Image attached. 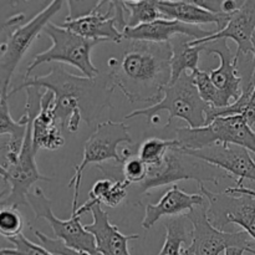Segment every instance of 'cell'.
<instances>
[{"label":"cell","mask_w":255,"mask_h":255,"mask_svg":"<svg viewBox=\"0 0 255 255\" xmlns=\"http://www.w3.org/2000/svg\"><path fill=\"white\" fill-rule=\"evenodd\" d=\"M9 242L14 244V249H1L0 255H55L42 246L32 243L22 233L14 238H10Z\"/></svg>","instance_id":"f1b7e54d"},{"label":"cell","mask_w":255,"mask_h":255,"mask_svg":"<svg viewBox=\"0 0 255 255\" xmlns=\"http://www.w3.org/2000/svg\"><path fill=\"white\" fill-rule=\"evenodd\" d=\"M127 9V27H137L164 19L156 4V0H124Z\"/></svg>","instance_id":"cb8c5ba5"},{"label":"cell","mask_w":255,"mask_h":255,"mask_svg":"<svg viewBox=\"0 0 255 255\" xmlns=\"http://www.w3.org/2000/svg\"><path fill=\"white\" fill-rule=\"evenodd\" d=\"M54 104L55 95L49 90H44L41 110L32 122V143L36 153L40 149L55 151L65 144L62 131L55 116Z\"/></svg>","instance_id":"44dd1931"},{"label":"cell","mask_w":255,"mask_h":255,"mask_svg":"<svg viewBox=\"0 0 255 255\" xmlns=\"http://www.w3.org/2000/svg\"><path fill=\"white\" fill-rule=\"evenodd\" d=\"M189 223L186 216L172 217L164 221L166 239L158 255H183L184 248L191 246L192 232H189Z\"/></svg>","instance_id":"603a6c76"},{"label":"cell","mask_w":255,"mask_h":255,"mask_svg":"<svg viewBox=\"0 0 255 255\" xmlns=\"http://www.w3.org/2000/svg\"><path fill=\"white\" fill-rule=\"evenodd\" d=\"M42 32L51 39V46L34 57L31 64L26 67L25 79L30 77V72L41 64L55 61L72 65L81 71L84 76L90 79H94L101 74L91 60L92 49L101 41L85 39L65 29L61 25L59 26L52 22L47 24Z\"/></svg>","instance_id":"52a82bcc"},{"label":"cell","mask_w":255,"mask_h":255,"mask_svg":"<svg viewBox=\"0 0 255 255\" xmlns=\"http://www.w3.org/2000/svg\"><path fill=\"white\" fill-rule=\"evenodd\" d=\"M7 99V96H0V136H7L14 141L24 142L29 125V115L25 112L19 121H14L10 116Z\"/></svg>","instance_id":"484cf974"},{"label":"cell","mask_w":255,"mask_h":255,"mask_svg":"<svg viewBox=\"0 0 255 255\" xmlns=\"http://www.w3.org/2000/svg\"><path fill=\"white\" fill-rule=\"evenodd\" d=\"M156 4L164 19L178 20L184 24L196 26L203 24H216L217 31L223 30L233 15L209 11L199 6L194 0H156Z\"/></svg>","instance_id":"ffe728a7"},{"label":"cell","mask_w":255,"mask_h":255,"mask_svg":"<svg viewBox=\"0 0 255 255\" xmlns=\"http://www.w3.org/2000/svg\"><path fill=\"white\" fill-rule=\"evenodd\" d=\"M29 87L49 90L55 95L54 112L61 131L76 133L80 122L87 125L96 121L107 107H112L111 97L115 89L109 74L90 79L67 71L64 66H52L51 71L42 76L26 77L17 87L9 92V97Z\"/></svg>","instance_id":"6da1fadb"},{"label":"cell","mask_w":255,"mask_h":255,"mask_svg":"<svg viewBox=\"0 0 255 255\" xmlns=\"http://www.w3.org/2000/svg\"><path fill=\"white\" fill-rule=\"evenodd\" d=\"M207 204V198L198 193H187L173 184L172 188L166 191L158 203H148L144 209V218L142 219L141 226L144 231H149L157 222L163 217H179L186 216L193 211L196 207Z\"/></svg>","instance_id":"ac0fdd59"},{"label":"cell","mask_w":255,"mask_h":255,"mask_svg":"<svg viewBox=\"0 0 255 255\" xmlns=\"http://www.w3.org/2000/svg\"><path fill=\"white\" fill-rule=\"evenodd\" d=\"M232 178L228 173H224L221 168L193 156L184 153L179 148L169 149L163 161L154 167H148L147 178L142 183L137 184V198L148 193V191L158 187L174 184L179 181H193L198 184L211 182L218 186L222 178Z\"/></svg>","instance_id":"5b68a950"},{"label":"cell","mask_w":255,"mask_h":255,"mask_svg":"<svg viewBox=\"0 0 255 255\" xmlns=\"http://www.w3.org/2000/svg\"><path fill=\"white\" fill-rule=\"evenodd\" d=\"M211 106L203 101L199 95L191 74H183L176 84L168 85L163 91V99L156 105H151L146 109L136 110L126 115L125 120L144 116L151 119L157 116L161 111L168 112L166 128L171 125L172 120L178 117L184 120L191 128H199L207 125V112Z\"/></svg>","instance_id":"8992f818"},{"label":"cell","mask_w":255,"mask_h":255,"mask_svg":"<svg viewBox=\"0 0 255 255\" xmlns=\"http://www.w3.org/2000/svg\"><path fill=\"white\" fill-rule=\"evenodd\" d=\"M121 171L124 179L133 186V184H139L147 178L148 174V166L137 156H132L127 158L124 163L121 164Z\"/></svg>","instance_id":"f546056e"},{"label":"cell","mask_w":255,"mask_h":255,"mask_svg":"<svg viewBox=\"0 0 255 255\" xmlns=\"http://www.w3.org/2000/svg\"><path fill=\"white\" fill-rule=\"evenodd\" d=\"M121 143L132 144V137L129 129L125 122L109 121L97 124L96 128L91 136L86 139L84 146V158L80 164L75 166V174L70 179L69 188L74 187V198H72V213L79 209V194L81 186L82 174L89 164H100L106 161H115L122 164L125 159L117 151Z\"/></svg>","instance_id":"9c48e42d"},{"label":"cell","mask_w":255,"mask_h":255,"mask_svg":"<svg viewBox=\"0 0 255 255\" xmlns=\"http://www.w3.org/2000/svg\"><path fill=\"white\" fill-rule=\"evenodd\" d=\"M131 186L132 184L124 178L114 179V186L110 189L107 196L105 197L102 204L110 207V208H115V207L120 206V204L124 201H126L127 197H128V188Z\"/></svg>","instance_id":"1f68e13d"},{"label":"cell","mask_w":255,"mask_h":255,"mask_svg":"<svg viewBox=\"0 0 255 255\" xmlns=\"http://www.w3.org/2000/svg\"><path fill=\"white\" fill-rule=\"evenodd\" d=\"M112 186H114V179L111 178H105L97 181L94 184V187H92L91 192H90V201L95 204H102L105 197L107 196V193L112 188Z\"/></svg>","instance_id":"d6a6232c"},{"label":"cell","mask_w":255,"mask_h":255,"mask_svg":"<svg viewBox=\"0 0 255 255\" xmlns=\"http://www.w3.org/2000/svg\"><path fill=\"white\" fill-rule=\"evenodd\" d=\"M191 75L194 85H196L197 90H198L199 95L203 99V101H206L213 109H226V107H228V104L223 99L221 92L216 89L213 82L211 81L208 71H201V70H198V71Z\"/></svg>","instance_id":"4316f807"},{"label":"cell","mask_w":255,"mask_h":255,"mask_svg":"<svg viewBox=\"0 0 255 255\" xmlns=\"http://www.w3.org/2000/svg\"><path fill=\"white\" fill-rule=\"evenodd\" d=\"M198 46L201 47V51H206L208 55H217L219 57V66L209 70L208 74L216 89L221 92L228 106H231L238 101L243 94V79L238 71L236 55L232 54L226 39L216 40Z\"/></svg>","instance_id":"9a60e30c"},{"label":"cell","mask_w":255,"mask_h":255,"mask_svg":"<svg viewBox=\"0 0 255 255\" xmlns=\"http://www.w3.org/2000/svg\"><path fill=\"white\" fill-rule=\"evenodd\" d=\"M193 39L184 35H177L169 41L172 49L171 57V71L172 77L169 85L176 84L179 77L186 72L191 71V74L198 71L199 54L201 47L192 46L191 41Z\"/></svg>","instance_id":"7402d4cb"},{"label":"cell","mask_w":255,"mask_h":255,"mask_svg":"<svg viewBox=\"0 0 255 255\" xmlns=\"http://www.w3.org/2000/svg\"><path fill=\"white\" fill-rule=\"evenodd\" d=\"M105 5L106 1H99L91 12L74 20H65L61 26L85 39L120 44L124 41V34L117 27L119 21L114 2L107 1L106 10L102 11Z\"/></svg>","instance_id":"e0dca14e"},{"label":"cell","mask_w":255,"mask_h":255,"mask_svg":"<svg viewBox=\"0 0 255 255\" xmlns=\"http://www.w3.org/2000/svg\"><path fill=\"white\" fill-rule=\"evenodd\" d=\"M65 1L54 0L25 22L24 14H16L1 24L0 42V96L9 97L11 77L24 55L39 34L44 31L50 20L61 10Z\"/></svg>","instance_id":"3957f363"},{"label":"cell","mask_w":255,"mask_h":255,"mask_svg":"<svg viewBox=\"0 0 255 255\" xmlns=\"http://www.w3.org/2000/svg\"><path fill=\"white\" fill-rule=\"evenodd\" d=\"M172 148H179V143L176 138L162 139L151 137L139 144L138 157L148 167L158 166Z\"/></svg>","instance_id":"d4e9b609"},{"label":"cell","mask_w":255,"mask_h":255,"mask_svg":"<svg viewBox=\"0 0 255 255\" xmlns=\"http://www.w3.org/2000/svg\"><path fill=\"white\" fill-rule=\"evenodd\" d=\"M217 30H204L196 25L184 24L178 20L158 19L149 24L137 27H126L124 30V40L131 41L169 42L177 35H184L193 40H201L211 36Z\"/></svg>","instance_id":"d6986e66"},{"label":"cell","mask_w":255,"mask_h":255,"mask_svg":"<svg viewBox=\"0 0 255 255\" xmlns=\"http://www.w3.org/2000/svg\"><path fill=\"white\" fill-rule=\"evenodd\" d=\"M34 231L35 237L37 238V241L40 242L42 247L45 249H47L49 252H51L55 255H91L86 252L82 251H76V249L69 248L66 244L64 243L60 239H52L50 237H47L46 234H44L42 232L37 231V229H32Z\"/></svg>","instance_id":"4dcf8cb0"},{"label":"cell","mask_w":255,"mask_h":255,"mask_svg":"<svg viewBox=\"0 0 255 255\" xmlns=\"http://www.w3.org/2000/svg\"><path fill=\"white\" fill-rule=\"evenodd\" d=\"M27 203L34 211L35 219H46L56 239L64 242L69 248L86 252L91 255H101L97 251L95 237L82 226L81 217L71 214V218L67 221L57 218L52 212V202L45 196L39 186L35 187L34 193L27 194Z\"/></svg>","instance_id":"4fadbf2b"},{"label":"cell","mask_w":255,"mask_h":255,"mask_svg":"<svg viewBox=\"0 0 255 255\" xmlns=\"http://www.w3.org/2000/svg\"><path fill=\"white\" fill-rule=\"evenodd\" d=\"M253 128H254V131H255V126H254V127H253Z\"/></svg>","instance_id":"8d00e7d4"},{"label":"cell","mask_w":255,"mask_h":255,"mask_svg":"<svg viewBox=\"0 0 255 255\" xmlns=\"http://www.w3.org/2000/svg\"><path fill=\"white\" fill-rule=\"evenodd\" d=\"M44 96V91L39 87H29L26 89V106L25 112L29 115V125H27L26 136L24 139L21 153L19 159L12 167L7 169H0L2 184L9 186V193L1 198L2 207H14L17 208L20 206H29L27 203V194L30 193V188L36 182H50V177L42 176L39 172L35 162L36 152L32 143V122L35 117L39 115L41 110V100Z\"/></svg>","instance_id":"277c9868"},{"label":"cell","mask_w":255,"mask_h":255,"mask_svg":"<svg viewBox=\"0 0 255 255\" xmlns=\"http://www.w3.org/2000/svg\"><path fill=\"white\" fill-rule=\"evenodd\" d=\"M176 139L179 148L197 151L214 144H236L255 154V131L242 115L217 117L214 121L199 128L176 129Z\"/></svg>","instance_id":"ba28073f"},{"label":"cell","mask_w":255,"mask_h":255,"mask_svg":"<svg viewBox=\"0 0 255 255\" xmlns=\"http://www.w3.org/2000/svg\"><path fill=\"white\" fill-rule=\"evenodd\" d=\"M252 85H253L254 89H255V72H254V75H253V80H252Z\"/></svg>","instance_id":"d590c367"},{"label":"cell","mask_w":255,"mask_h":255,"mask_svg":"<svg viewBox=\"0 0 255 255\" xmlns=\"http://www.w3.org/2000/svg\"><path fill=\"white\" fill-rule=\"evenodd\" d=\"M206 204L196 207L186 214L192 224V243L184 248L183 255H221L232 247L247 249L255 255L253 242L247 232H224L211 223Z\"/></svg>","instance_id":"30bf717a"},{"label":"cell","mask_w":255,"mask_h":255,"mask_svg":"<svg viewBox=\"0 0 255 255\" xmlns=\"http://www.w3.org/2000/svg\"><path fill=\"white\" fill-rule=\"evenodd\" d=\"M244 253H248L247 249L238 248V247H232L224 252V255H244Z\"/></svg>","instance_id":"e575fe53"},{"label":"cell","mask_w":255,"mask_h":255,"mask_svg":"<svg viewBox=\"0 0 255 255\" xmlns=\"http://www.w3.org/2000/svg\"><path fill=\"white\" fill-rule=\"evenodd\" d=\"M184 153L202 159L207 163L221 168L231 177H237V184H243L244 179L255 182V161L247 148L236 144H214L197 151L182 149Z\"/></svg>","instance_id":"2e32d148"},{"label":"cell","mask_w":255,"mask_h":255,"mask_svg":"<svg viewBox=\"0 0 255 255\" xmlns=\"http://www.w3.org/2000/svg\"><path fill=\"white\" fill-rule=\"evenodd\" d=\"M221 39L233 40L237 44L236 61L239 70L255 72V1H244L242 7L232 15L231 20L221 31L201 40H192V46L207 44Z\"/></svg>","instance_id":"7c38bea8"},{"label":"cell","mask_w":255,"mask_h":255,"mask_svg":"<svg viewBox=\"0 0 255 255\" xmlns=\"http://www.w3.org/2000/svg\"><path fill=\"white\" fill-rule=\"evenodd\" d=\"M224 192H226V193H229V194H248V196L255 197L254 189L247 188V187H244L243 184H237L236 187H231V188H227Z\"/></svg>","instance_id":"836d02e7"},{"label":"cell","mask_w":255,"mask_h":255,"mask_svg":"<svg viewBox=\"0 0 255 255\" xmlns=\"http://www.w3.org/2000/svg\"><path fill=\"white\" fill-rule=\"evenodd\" d=\"M171 57L169 42L127 40L120 57L109 60L107 74L129 102L156 105L171 82Z\"/></svg>","instance_id":"7a4b0ae2"},{"label":"cell","mask_w":255,"mask_h":255,"mask_svg":"<svg viewBox=\"0 0 255 255\" xmlns=\"http://www.w3.org/2000/svg\"><path fill=\"white\" fill-rule=\"evenodd\" d=\"M24 219L14 207H2L0 211V233L10 239L21 234Z\"/></svg>","instance_id":"83f0119b"},{"label":"cell","mask_w":255,"mask_h":255,"mask_svg":"<svg viewBox=\"0 0 255 255\" xmlns=\"http://www.w3.org/2000/svg\"><path fill=\"white\" fill-rule=\"evenodd\" d=\"M87 212H91L92 223L85 224L87 232L95 237L97 251L101 255H131L128 251V243L139 238L137 234L125 236L119 231L116 226L111 223L109 213L104 211L101 204L92 203L86 201L82 206L79 207L74 216L82 217Z\"/></svg>","instance_id":"5bb4252c"},{"label":"cell","mask_w":255,"mask_h":255,"mask_svg":"<svg viewBox=\"0 0 255 255\" xmlns=\"http://www.w3.org/2000/svg\"><path fill=\"white\" fill-rule=\"evenodd\" d=\"M199 192L207 198V214L216 228L223 231L228 224H237L255 242V197L209 191L204 184Z\"/></svg>","instance_id":"8fae6325"}]
</instances>
